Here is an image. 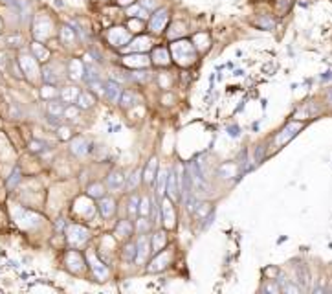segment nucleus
Wrapping results in <instances>:
<instances>
[{
	"label": "nucleus",
	"mask_w": 332,
	"mask_h": 294,
	"mask_svg": "<svg viewBox=\"0 0 332 294\" xmlns=\"http://www.w3.org/2000/svg\"><path fill=\"white\" fill-rule=\"evenodd\" d=\"M141 180H143V177H141V169H136V171L130 175V177H127L125 188L127 189H136V188H138V184H140Z\"/></svg>",
	"instance_id": "obj_13"
},
{
	"label": "nucleus",
	"mask_w": 332,
	"mask_h": 294,
	"mask_svg": "<svg viewBox=\"0 0 332 294\" xmlns=\"http://www.w3.org/2000/svg\"><path fill=\"white\" fill-rule=\"evenodd\" d=\"M138 224H136V230H138V234H147V230H149V219L147 217H140L138 219Z\"/></svg>",
	"instance_id": "obj_27"
},
{
	"label": "nucleus",
	"mask_w": 332,
	"mask_h": 294,
	"mask_svg": "<svg viewBox=\"0 0 332 294\" xmlns=\"http://www.w3.org/2000/svg\"><path fill=\"white\" fill-rule=\"evenodd\" d=\"M77 103H79V107H81V109H88V107L94 105V96H92V94H88V92H81V94H79V97H77Z\"/></svg>",
	"instance_id": "obj_17"
},
{
	"label": "nucleus",
	"mask_w": 332,
	"mask_h": 294,
	"mask_svg": "<svg viewBox=\"0 0 332 294\" xmlns=\"http://www.w3.org/2000/svg\"><path fill=\"white\" fill-rule=\"evenodd\" d=\"M167 171H158V195H165V191H167Z\"/></svg>",
	"instance_id": "obj_18"
},
{
	"label": "nucleus",
	"mask_w": 332,
	"mask_h": 294,
	"mask_svg": "<svg viewBox=\"0 0 332 294\" xmlns=\"http://www.w3.org/2000/svg\"><path fill=\"white\" fill-rule=\"evenodd\" d=\"M85 145H87V142H85V140H81V138H79V140H76V154H83V153H87L88 149H83V147H85Z\"/></svg>",
	"instance_id": "obj_28"
},
{
	"label": "nucleus",
	"mask_w": 332,
	"mask_h": 294,
	"mask_svg": "<svg viewBox=\"0 0 332 294\" xmlns=\"http://www.w3.org/2000/svg\"><path fill=\"white\" fill-rule=\"evenodd\" d=\"M136 245H138V257H136V261L140 265H143L145 261H147V257H149V254L153 252V245H151L147 234H140V239H138Z\"/></svg>",
	"instance_id": "obj_3"
},
{
	"label": "nucleus",
	"mask_w": 332,
	"mask_h": 294,
	"mask_svg": "<svg viewBox=\"0 0 332 294\" xmlns=\"http://www.w3.org/2000/svg\"><path fill=\"white\" fill-rule=\"evenodd\" d=\"M90 259L94 261V265H92V270H94V272H96V274H97V278H101V280H105L106 274H108V272H106V269H105V267H103V263H101V261H97L94 256H90Z\"/></svg>",
	"instance_id": "obj_20"
},
{
	"label": "nucleus",
	"mask_w": 332,
	"mask_h": 294,
	"mask_svg": "<svg viewBox=\"0 0 332 294\" xmlns=\"http://www.w3.org/2000/svg\"><path fill=\"white\" fill-rule=\"evenodd\" d=\"M327 103H328V105H332V88L327 92Z\"/></svg>",
	"instance_id": "obj_30"
},
{
	"label": "nucleus",
	"mask_w": 332,
	"mask_h": 294,
	"mask_svg": "<svg viewBox=\"0 0 332 294\" xmlns=\"http://www.w3.org/2000/svg\"><path fill=\"white\" fill-rule=\"evenodd\" d=\"M120 2H121V4H129L130 0H120Z\"/></svg>",
	"instance_id": "obj_31"
},
{
	"label": "nucleus",
	"mask_w": 332,
	"mask_h": 294,
	"mask_svg": "<svg viewBox=\"0 0 332 294\" xmlns=\"http://www.w3.org/2000/svg\"><path fill=\"white\" fill-rule=\"evenodd\" d=\"M303 127H305L303 121H290L288 125L284 127V129L281 130L279 135L275 136V145H277V147H281V145L288 144V142L292 140V138H294V136L298 135L299 130L303 129Z\"/></svg>",
	"instance_id": "obj_2"
},
{
	"label": "nucleus",
	"mask_w": 332,
	"mask_h": 294,
	"mask_svg": "<svg viewBox=\"0 0 332 294\" xmlns=\"http://www.w3.org/2000/svg\"><path fill=\"white\" fill-rule=\"evenodd\" d=\"M79 94H81V92L77 90V88H64L63 94H61V97H63V102L72 103L73 100H77V97H79Z\"/></svg>",
	"instance_id": "obj_21"
},
{
	"label": "nucleus",
	"mask_w": 332,
	"mask_h": 294,
	"mask_svg": "<svg viewBox=\"0 0 332 294\" xmlns=\"http://www.w3.org/2000/svg\"><path fill=\"white\" fill-rule=\"evenodd\" d=\"M88 195L94 199H103L105 197V186L101 182H96V184H90L88 186Z\"/></svg>",
	"instance_id": "obj_15"
},
{
	"label": "nucleus",
	"mask_w": 332,
	"mask_h": 294,
	"mask_svg": "<svg viewBox=\"0 0 332 294\" xmlns=\"http://www.w3.org/2000/svg\"><path fill=\"white\" fill-rule=\"evenodd\" d=\"M153 254H158L160 250H162V246L165 245V234L164 232H156L153 236Z\"/></svg>",
	"instance_id": "obj_14"
},
{
	"label": "nucleus",
	"mask_w": 332,
	"mask_h": 294,
	"mask_svg": "<svg viewBox=\"0 0 332 294\" xmlns=\"http://www.w3.org/2000/svg\"><path fill=\"white\" fill-rule=\"evenodd\" d=\"M140 213V197L134 195L129 203V215H138Z\"/></svg>",
	"instance_id": "obj_26"
},
{
	"label": "nucleus",
	"mask_w": 332,
	"mask_h": 294,
	"mask_svg": "<svg viewBox=\"0 0 332 294\" xmlns=\"http://www.w3.org/2000/svg\"><path fill=\"white\" fill-rule=\"evenodd\" d=\"M105 96L108 97L112 103H120L121 96H123V90H121V87L118 85V83L108 81L105 85Z\"/></svg>",
	"instance_id": "obj_8"
},
{
	"label": "nucleus",
	"mask_w": 332,
	"mask_h": 294,
	"mask_svg": "<svg viewBox=\"0 0 332 294\" xmlns=\"http://www.w3.org/2000/svg\"><path fill=\"white\" fill-rule=\"evenodd\" d=\"M173 57L176 63L188 67L191 64L195 59H197V52H195V46L188 41H178V43L173 44Z\"/></svg>",
	"instance_id": "obj_1"
},
{
	"label": "nucleus",
	"mask_w": 332,
	"mask_h": 294,
	"mask_svg": "<svg viewBox=\"0 0 332 294\" xmlns=\"http://www.w3.org/2000/svg\"><path fill=\"white\" fill-rule=\"evenodd\" d=\"M290 6H292V0H283V2H281V13H286V11H288V8Z\"/></svg>",
	"instance_id": "obj_29"
},
{
	"label": "nucleus",
	"mask_w": 332,
	"mask_h": 294,
	"mask_svg": "<svg viewBox=\"0 0 332 294\" xmlns=\"http://www.w3.org/2000/svg\"><path fill=\"white\" fill-rule=\"evenodd\" d=\"M127 64H134V67H147L149 64V59L145 57V55H129L125 59Z\"/></svg>",
	"instance_id": "obj_16"
},
{
	"label": "nucleus",
	"mask_w": 332,
	"mask_h": 294,
	"mask_svg": "<svg viewBox=\"0 0 332 294\" xmlns=\"http://www.w3.org/2000/svg\"><path fill=\"white\" fill-rule=\"evenodd\" d=\"M121 257L127 261V263H132L138 257V245L136 243H127L123 252H121Z\"/></svg>",
	"instance_id": "obj_12"
},
{
	"label": "nucleus",
	"mask_w": 332,
	"mask_h": 294,
	"mask_svg": "<svg viewBox=\"0 0 332 294\" xmlns=\"http://www.w3.org/2000/svg\"><path fill=\"white\" fill-rule=\"evenodd\" d=\"M99 212H101V215L105 219H108V217H112L114 215V212H116V203H114V199H110V197H103L101 201H99Z\"/></svg>",
	"instance_id": "obj_11"
},
{
	"label": "nucleus",
	"mask_w": 332,
	"mask_h": 294,
	"mask_svg": "<svg viewBox=\"0 0 332 294\" xmlns=\"http://www.w3.org/2000/svg\"><path fill=\"white\" fill-rule=\"evenodd\" d=\"M64 103H59V102H52V103H48V112L52 116H61V114H64Z\"/></svg>",
	"instance_id": "obj_23"
},
{
	"label": "nucleus",
	"mask_w": 332,
	"mask_h": 294,
	"mask_svg": "<svg viewBox=\"0 0 332 294\" xmlns=\"http://www.w3.org/2000/svg\"><path fill=\"white\" fill-rule=\"evenodd\" d=\"M294 276H296V281L299 283L301 289H308V285H310V270H308V265H305V263L296 265Z\"/></svg>",
	"instance_id": "obj_5"
},
{
	"label": "nucleus",
	"mask_w": 332,
	"mask_h": 294,
	"mask_svg": "<svg viewBox=\"0 0 332 294\" xmlns=\"http://www.w3.org/2000/svg\"><path fill=\"white\" fill-rule=\"evenodd\" d=\"M132 232H134V224H132L129 219H123V221H118L114 234L118 239H129V237L132 236Z\"/></svg>",
	"instance_id": "obj_6"
},
{
	"label": "nucleus",
	"mask_w": 332,
	"mask_h": 294,
	"mask_svg": "<svg viewBox=\"0 0 332 294\" xmlns=\"http://www.w3.org/2000/svg\"><path fill=\"white\" fill-rule=\"evenodd\" d=\"M167 19H169V15H167V11H158L156 15H153L151 17V20H149V26H151V29H153L154 34H160L162 29H164V26H165V22H167Z\"/></svg>",
	"instance_id": "obj_7"
},
{
	"label": "nucleus",
	"mask_w": 332,
	"mask_h": 294,
	"mask_svg": "<svg viewBox=\"0 0 332 294\" xmlns=\"http://www.w3.org/2000/svg\"><path fill=\"white\" fill-rule=\"evenodd\" d=\"M151 210H153V203H151L149 197H141L140 199V215L141 217H149Z\"/></svg>",
	"instance_id": "obj_19"
},
{
	"label": "nucleus",
	"mask_w": 332,
	"mask_h": 294,
	"mask_svg": "<svg viewBox=\"0 0 332 294\" xmlns=\"http://www.w3.org/2000/svg\"><path fill=\"white\" fill-rule=\"evenodd\" d=\"M106 184H108V188H110L112 191H118V189L125 188L127 177H123V173H121L120 169H114V171H110L108 177H106Z\"/></svg>",
	"instance_id": "obj_4"
},
{
	"label": "nucleus",
	"mask_w": 332,
	"mask_h": 294,
	"mask_svg": "<svg viewBox=\"0 0 332 294\" xmlns=\"http://www.w3.org/2000/svg\"><path fill=\"white\" fill-rule=\"evenodd\" d=\"M154 63L156 64H167L169 63V55H167V52L165 50H156L154 52Z\"/></svg>",
	"instance_id": "obj_25"
},
{
	"label": "nucleus",
	"mask_w": 332,
	"mask_h": 294,
	"mask_svg": "<svg viewBox=\"0 0 332 294\" xmlns=\"http://www.w3.org/2000/svg\"><path fill=\"white\" fill-rule=\"evenodd\" d=\"M160 210H162V215H164L165 226L171 228L174 224V212L173 206H171V199H164V204L160 206Z\"/></svg>",
	"instance_id": "obj_10"
},
{
	"label": "nucleus",
	"mask_w": 332,
	"mask_h": 294,
	"mask_svg": "<svg viewBox=\"0 0 332 294\" xmlns=\"http://www.w3.org/2000/svg\"><path fill=\"white\" fill-rule=\"evenodd\" d=\"M134 46H130L132 50H138V52H141V50H147L151 46V41L147 37H141V39H136L134 43Z\"/></svg>",
	"instance_id": "obj_24"
},
{
	"label": "nucleus",
	"mask_w": 332,
	"mask_h": 294,
	"mask_svg": "<svg viewBox=\"0 0 332 294\" xmlns=\"http://www.w3.org/2000/svg\"><path fill=\"white\" fill-rule=\"evenodd\" d=\"M156 177H158V160L151 158L149 162H147V166H145V169H143V182L153 184Z\"/></svg>",
	"instance_id": "obj_9"
},
{
	"label": "nucleus",
	"mask_w": 332,
	"mask_h": 294,
	"mask_svg": "<svg viewBox=\"0 0 332 294\" xmlns=\"http://www.w3.org/2000/svg\"><path fill=\"white\" fill-rule=\"evenodd\" d=\"M134 102H136V96L132 94V90H125L123 92V96H121V100H120L121 107H125V109H129L130 105H134Z\"/></svg>",
	"instance_id": "obj_22"
}]
</instances>
